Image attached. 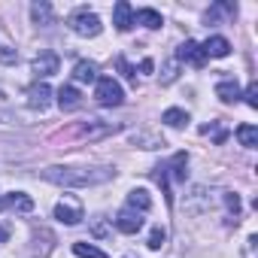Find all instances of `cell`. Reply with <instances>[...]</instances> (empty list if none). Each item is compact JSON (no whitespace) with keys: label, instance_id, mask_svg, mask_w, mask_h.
<instances>
[{"label":"cell","instance_id":"cell-29","mask_svg":"<svg viewBox=\"0 0 258 258\" xmlns=\"http://www.w3.org/2000/svg\"><path fill=\"white\" fill-rule=\"evenodd\" d=\"M201 134H213V137H216V143H222V140H225V131H219L216 124H204V127H201Z\"/></svg>","mask_w":258,"mask_h":258},{"label":"cell","instance_id":"cell-5","mask_svg":"<svg viewBox=\"0 0 258 258\" xmlns=\"http://www.w3.org/2000/svg\"><path fill=\"white\" fill-rule=\"evenodd\" d=\"M176 61H188L191 67H204V64H207V55H204L201 43H195V40H185V43L176 49Z\"/></svg>","mask_w":258,"mask_h":258},{"label":"cell","instance_id":"cell-14","mask_svg":"<svg viewBox=\"0 0 258 258\" xmlns=\"http://www.w3.org/2000/svg\"><path fill=\"white\" fill-rule=\"evenodd\" d=\"M152 207V198L146 188H134L131 195H127V210H134V213H146Z\"/></svg>","mask_w":258,"mask_h":258},{"label":"cell","instance_id":"cell-22","mask_svg":"<svg viewBox=\"0 0 258 258\" xmlns=\"http://www.w3.org/2000/svg\"><path fill=\"white\" fill-rule=\"evenodd\" d=\"M185 164H188V155L185 152H176L173 155V164H170L173 167V179H179V182L185 179Z\"/></svg>","mask_w":258,"mask_h":258},{"label":"cell","instance_id":"cell-23","mask_svg":"<svg viewBox=\"0 0 258 258\" xmlns=\"http://www.w3.org/2000/svg\"><path fill=\"white\" fill-rule=\"evenodd\" d=\"M164 237H167V231L158 225V228H152V234H149V249H161L164 246Z\"/></svg>","mask_w":258,"mask_h":258},{"label":"cell","instance_id":"cell-8","mask_svg":"<svg viewBox=\"0 0 258 258\" xmlns=\"http://www.w3.org/2000/svg\"><path fill=\"white\" fill-rule=\"evenodd\" d=\"M118 131V124H112V121H100V118H94V121H88L85 127H82V137H88V140H100V137H109V134H115Z\"/></svg>","mask_w":258,"mask_h":258},{"label":"cell","instance_id":"cell-21","mask_svg":"<svg viewBox=\"0 0 258 258\" xmlns=\"http://www.w3.org/2000/svg\"><path fill=\"white\" fill-rule=\"evenodd\" d=\"M31 16H34L37 25H49V22H52V7H49V4H34V7H31Z\"/></svg>","mask_w":258,"mask_h":258},{"label":"cell","instance_id":"cell-20","mask_svg":"<svg viewBox=\"0 0 258 258\" xmlns=\"http://www.w3.org/2000/svg\"><path fill=\"white\" fill-rule=\"evenodd\" d=\"M161 121H164V124H170V127H182V124H188V112L173 106V109H167V112L161 115Z\"/></svg>","mask_w":258,"mask_h":258},{"label":"cell","instance_id":"cell-31","mask_svg":"<svg viewBox=\"0 0 258 258\" xmlns=\"http://www.w3.org/2000/svg\"><path fill=\"white\" fill-rule=\"evenodd\" d=\"M140 70H143V73H152V61H149V58H146V61H143V64H140Z\"/></svg>","mask_w":258,"mask_h":258},{"label":"cell","instance_id":"cell-28","mask_svg":"<svg viewBox=\"0 0 258 258\" xmlns=\"http://www.w3.org/2000/svg\"><path fill=\"white\" fill-rule=\"evenodd\" d=\"M16 61H19V52L16 49H10V46L0 49V64H16Z\"/></svg>","mask_w":258,"mask_h":258},{"label":"cell","instance_id":"cell-15","mask_svg":"<svg viewBox=\"0 0 258 258\" xmlns=\"http://www.w3.org/2000/svg\"><path fill=\"white\" fill-rule=\"evenodd\" d=\"M134 25H143V28H149V31H158L164 22H161V13H155V10H140V13H134Z\"/></svg>","mask_w":258,"mask_h":258},{"label":"cell","instance_id":"cell-30","mask_svg":"<svg viewBox=\"0 0 258 258\" xmlns=\"http://www.w3.org/2000/svg\"><path fill=\"white\" fill-rule=\"evenodd\" d=\"M103 231H106V228H103V222H100V216H97V219H94V234L103 237Z\"/></svg>","mask_w":258,"mask_h":258},{"label":"cell","instance_id":"cell-12","mask_svg":"<svg viewBox=\"0 0 258 258\" xmlns=\"http://www.w3.org/2000/svg\"><path fill=\"white\" fill-rule=\"evenodd\" d=\"M201 49H204L207 58H228V55H231V43H228L225 37H210Z\"/></svg>","mask_w":258,"mask_h":258},{"label":"cell","instance_id":"cell-4","mask_svg":"<svg viewBox=\"0 0 258 258\" xmlns=\"http://www.w3.org/2000/svg\"><path fill=\"white\" fill-rule=\"evenodd\" d=\"M55 219L64 222V225H79L85 219V210H82V201L73 198V195H64L58 204H55Z\"/></svg>","mask_w":258,"mask_h":258},{"label":"cell","instance_id":"cell-27","mask_svg":"<svg viewBox=\"0 0 258 258\" xmlns=\"http://www.w3.org/2000/svg\"><path fill=\"white\" fill-rule=\"evenodd\" d=\"M115 64H118V70L124 73V79H127V82H131V85H137V73H134L131 67H127V61H124V58H118Z\"/></svg>","mask_w":258,"mask_h":258},{"label":"cell","instance_id":"cell-13","mask_svg":"<svg viewBox=\"0 0 258 258\" xmlns=\"http://www.w3.org/2000/svg\"><path fill=\"white\" fill-rule=\"evenodd\" d=\"M216 94H219V100H225V103H237V100H240V85H237V79H222V82L216 85Z\"/></svg>","mask_w":258,"mask_h":258},{"label":"cell","instance_id":"cell-17","mask_svg":"<svg viewBox=\"0 0 258 258\" xmlns=\"http://www.w3.org/2000/svg\"><path fill=\"white\" fill-rule=\"evenodd\" d=\"M237 140H240V146L255 149V146H258V127H255V124H240V127H237Z\"/></svg>","mask_w":258,"mask_h":258},{"label":"cell","instance_id":"cell-18","mask_svg":"<svg viewBox=\"0 0 258 258\" xmlns=\"http://www.w3.org/2000/svg\"><path fill=\"white\" fill-rule=\"evenodd\" d=\"M4 204L13 207V210H22V213H31V210H34V201H31L25 191H13L10 198H4Z\"/></svg>","mask_w":258,"mask_h":258},{"label":"cell","instance_id":"cell-11","mask_svg":"<svg viewBox=\"0 0 258 258\" xmlns=\"http://www.w3.org/2000/svg\"><path fill=\"white\" fill-rule=\"evenodd\" d=\"M58 106H61L64 112H73V109L82 106V94H79L73 85H61V88H58Z\"/></svg>","mask_w":258,"mask_h":258},{"label":"cell","instance_id":"cell-3","mask_svg":"<svg viewBox=\"0 0 258 258\" xmlns=\"http://www.w3.org/2000/svg\"><path fill=\"white\" fill-rule=\"evenodd\" d=\"M70 28L79 34V37H97L100 31H103V22L91 13V10H76L73 16H70Z\"/></svg>","mask_w":258,"mask_h":258},{"label":"cell","instance_id":"cell-7","mask_svg":"<svg viewBox=\"0 0 258 258\" xmlns=\"http://www.w3.org/2000/svg\"><path fill=\"white\" fill-rule=\"evenodd\" d=\"M115 228H118L121 234H137V231L143 228V216L134 213V210H121V213L115 216Z\"/></svg>","mask_w":258,"mask_h":258},{"label":"cell","instance_id":"cell-6","mask_svg":"<svg viewBox=\"0 0 258 258\" xmlns=\"http://www.w3.org/2000/svg\"><path fill=\"white\" fill-rule=\"evenodd\" d=\"M112 25H115V31H131L134 28V10H131V4L127 0H118L115 4V10H112Z\"/></svg>","mask_w":258,"mask_h":258},{"label":"cell","instance_id":"cell-32","mask_svg":"<svg viewBox=\"0 0 258 258\" xmlns=\"http://www.w3.org/2000/svg\"><path fill=\"white\" fill-rule=\"evenodd\" d=\"M7 237H10V231H7L4 225H0V240H7Z\"/></svg>","mask_w":258,"mask_h":258},{"label":"cell","instance_id":"cell-2","mask_svg":"<svg viewBox=\"0 0 258 258\" xmlns=\"http://www.w3.org/2000/svg\"><path fill=\"white\" fill-rule=\"evenodd\" d=\"M94 100H97L100 106H118V103L124 100V91H121V85H118L112 76H97Z\"/></svg>","mask_w":258,"mask_h":258},{"label":"cell","instance_id":"cell-19","mask_svg":"<svg viewBox=\"0 0 258 258\" xmlns=\"http://www.w3.org/2000/svg\"><path fill=\"white\" fill-rule=\"evenodd\" d=\"M73 255H79V258H109L103 249H97V246H91V243H73Z\"/></svg>","mask_w":258,"mask_h":258},{"label":"cell","instance_id":"cell-10","mask_svg":"<svg viewBox=\"0 0 258 258\" xmlns=\"http://www.w3.org/2000/svg\"><path fill=\"white\" fill-rule=\"evenodd\" d=\"M49 97H52V88H49L46 82H40V85H31V91H28V106L43 112V109L49 106Z\"/></svg>","mask_w":258,"mask_h":258},{"label":"cell","instance_id":"cell-9","mask_svg":"<svg viewBox=\"0 0 258 258\" xmlns=\"http://www.w3.org/2000/svg\"><path fill=\"white\" fill-rule=\"evenodd\" d=\"M58 64H61V61H58V55H55V52H40V55L34 58V64H31V67H34V73H37V76H43V79H46V76L58 73Z\"/></svg>","mask_w":258,"mask_h":258},{"label":"cell","instance_id":"cell-25","mask_svg":"<svg viewBox=\"0 0 258 258\" xmlns=\"http://www.w3.org/2000/svg\"><path fill=\"white\" fill-rule=\"evenodd\" d=\"M176 73H179V61H170V64L164 67V76H161V82H164V85H170V82L176 79Z\"/></svg>","mask_w":258,"mask_h":258},{"label":"cell","instance_id":"cell-24","mask_svg":"<svg viewBox=\"0 0 258 258\" xmlns=\"http://www.w3.org/2000/svg\"><path fill=\"white\" fill-rule=\"evenodd\" d=\"M225 207H228V213H231V216H234V222H237V219H240V198L228 191V195H225Z\"/></svg>","mask_w":258,"mask_h":258},{"label":"cell","instance_id":"cell-16","mask_svg":"<svg viewBox=\"0 0 258 258\" xmlns=\"http://www.w3.org/2000/svg\"><path fill=\"white\" fill-rule=\"evenodd\" d=\"M73 79L76 82H97V64L94 61H79L73 67Z\"/></svg>","mask_w":258,"mask_h":258},{"label":"cell","instance_id":"cell-33","mask_svg":"<svg viewBox=\"0 0 258 258\" xmlns=\"http://www.w3.org/2000/svg\"><path fill=\"white\" fill-rule=\"evenodd\" d=\"M4 207H7V204H4V198H0V210H4Z\"/></svg>","mask_w":258,"mask_h":258},{"label":"cell","instance_id":"cell-1","mask_svg":"<svg viewBox=\"0 0 258 258\" xmlns=\"http://www.w3.org/2000/svg\"><path fill=\"white\" fill-rule=\"evenodd\" d=\"M112 173L115 170L109 167H46L43 179L55 185H67V188H88V185H100L112 179Z\"/></svg>","mask_w":258,"mask_h":258},{"label":"cell","instance_id":"cell-26","mask_svg":"<svg viewBox=\"0 0 258 258\" xmlns=\"http://www.w3.org/2000/svg\"><path fill=\"white\" fill-rule=\"evenodd\" d=\"M243 97H246V103H249L252 109H258V85H255V82H249V88H246Z\"/></svg>","mask_w":258,"mask_h":258}]
</instances>
